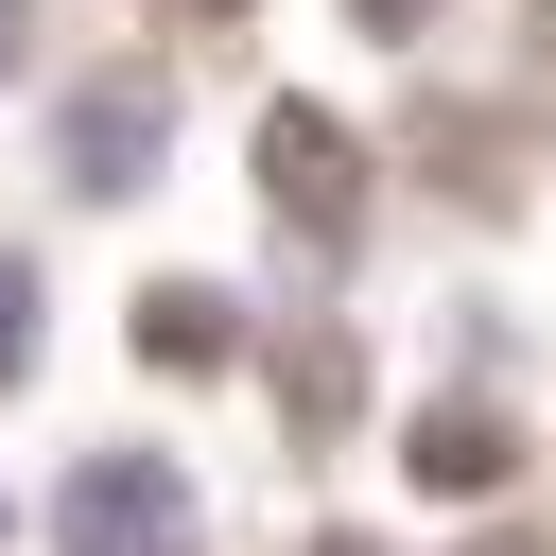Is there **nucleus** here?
<instances>
[{
	"instance_id": "2",
	"label": "nucleus",
	"mask_w": 556,
	"mask_h": 556,
	"mask_svg": "<svg viewBox=\"0 0 556 556\" xmlns=\"http://www.w3.org/2000/svg\"><path fill=\"white\" fill-rule=\"evenodd\" d=\"M261 191H295L313 226H348V156H330V122H278V139H261Z\"/></svg>"
},
{
	"instance_id": "3",
	"label": "nucleus",
	"mask_w": 556,
	"mask_h": 556,
	"mask_svg": "<svg viewBox=\"0 0 556 556\" xmlns=\"http://www.w3.org/2000/svg\"><path fill=\"white\" fill-rule=\"evenodd\" d=\"M35 365V261H0V382Z\"/></svg>"
},
{
	"instance_id": "4",
	"label": "nucleus",
	"mask_w": 556,
	"mask_h": 556,
	"mask_svg": "<svg viewBox=\"0 0 556 556\" xmlns=\"http://www.w3.org/2000/svg\"><path fill=\"white\" fill-rule=\"evenodd\" d=\"M0 70H17V0H0Z\"/></svg>"
},
{
	"instance_id": "1",
	"label": "nucleus",
	"mask_w": 556,
	"mask_h": 556,
	"mask_svg": "<svg viewBox=\"0 0 556 556\" xmlns=\"http://www.w3.org/2000/svg\"><path fill=\"white\" fill-rule=\"evenodd\" d=\"M70 556H191V486L156 452H87L70 469Z\"/></svg>"
}]
</instances>
